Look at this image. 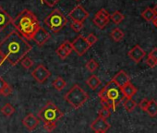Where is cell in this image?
Segmentation results:
<instances>
[{
    "mask_svg": "<svg viewBox=\"0 0 157 133\" xmlns=\"http://www.w3.org/2000/svg\"><path fill=\"white\" fill-rule=\"evenodd\" d=\"M123 105H124V108L128 111V112H132L136 106H137V104L136 102L132 99V98H125L123 101Z\"/></svg>",
    "mask_w": 157,
    "mask_h": 133,
    "instance_id": "44dd1931",
    "label": "cell"
},
{
    "mask_svg": "<svg viewBox=\"0 0 157 133\" xmlns=\"http://www.w3.org/2000/svg\"><path fill=\"white\" fill-rule=\"evenodd\" d=\"M125 19V16L120 12V11H115L110 15V20L115 23V24H119L123 21Z\"/></svg>",
    "mask_w": 157,
    "mask_h": 133,
    "instance_id": "cb8c5ba5",
    "label": "cell"
},
{
    "mask_svg": "<svg viewBox=\"0 0 157 133\" xmlns=\"http://www.w3.org/2000/svg\"><path fill=\"white\" fill-rule=\"evenodd\" d=\"M68 17L73 21H78V22H82L88 19L89 13L85 10V9L82 5H77L69 13Z\"/></svg>",
    "mask_w": 157,
    "mask_h": 133,
    "instance_id": "ba28073f",
    "label": "cell"
},
{
    "mask_svg": "<svg viewBox=\"0 0 157 133\" xmlns=\"http://www.w3.org/2000/svg\"><path fill=\"white\" fill-rule=\"evenodd\" d=\"M71 44H72L73 51H75V53L80 56L85 55L86 52L91 47L87 43L85 37H83L82 35H78L76 39H74L73 42H71Z\"/></svg>",
    "mask_w": 157,
    "mask_h": 133,
    "instance_id": "52a82bcc",
    "label": "cell"
},
{
    "mask_svg": "<svg viewBox=\"0 0 157 133\" xmlns=\"http://www.w3.org/2000/svg\"><path fill=\"white\" fill-rule=\"evenodd\" d=\"M56 55H57L61 59H66V58L69 55V54H68V53H67V51H66L62 46H61V45L56 49Z\"/></svg>",
    "mask_w": 157,
    "mask_h": 133,
    "instance_id": "f1b7e54d",
    "label": "cell"
},
{
    "mask_svg": "<svg viewBox=\"0 0 157 133\" xmlns=\"http://www.w3.org/2000/svg\"><path fill=\"white\" fill-rule=\"evenodd\" d=\"M76 1H80V0H76Z\"/></svg>",
    "mask_w": 157,
    "mask_h": 133,
    "instance_id": "f6af8a7d",
    "label": "cell"
},
{
    "mask_svg": "<svg viewBox=\"0 0 157 133\" xmlns=\"http://www.w3.org/2000/svg\"><path fill=\"white\" fill-rule=\"evenodd\" d=\"M101 104L104 108H107V109H112V105H111V103L108 101V100H105V99H103L101 100Z\"/></svg>",
    "mask_w": 157,
    "mask_h": 133,
    "instance_id": "74e56055",
    "label": "cell"
},
{
    "mask_svg": "<svg viewBox=\"0 0 157 133\" xmlns=\"http://www.w3.org/2000/svg\"><path fill=\"white\" fill-rule=\"evenodd\" d=\"M8 84V82L2 78V77H0V93H1L2 90L4 89V87Z\"/></svg>",
    "mask_w": 157,
    "mask_h": 133,
    "instance_id": "ab89813d",
    "label": "cell"
},
{
    "mask_svg": "<svg viewBox=\"0 0 157 133\" xmlns=\"http://www.w3.org/2000/svg\"><path fill=\"white\" fill-rule=\"evenodd\" d=\"M112 81L119 87V88H122L124 87L126 84L129 83L130 82V78L129 76L124 71V70H120L119 72H117L114 78L112 79Z\"/></svg>",
    "mask_w": 157,
    "mask_h": 133,
    "instance_id": "5bb4252c",
    "label": "cell"
},
{
    "mask_svg": "<svg viewBox=\"0 0 157 133\" xmlns=\"http://www.w3.org/2000/svg\"><path fill=\"white\" fill-rule=\"evenodd\" d=\"M41 2H42V0H41Z\"/></svg>",
    "mask_w": 157,
    "mask_h": 133,
    "instance_id": "bcb514c9",
    "label": "cell"
},
{
    "mask_svg": "<svg viewBox=\"0 0 157 133\" xmlns=\"http://www.w3.org/2000/svg\"><path fill=\"white\" fill-rule=\"evenodd\" d=\"M148 57H151L152 59H154L155 61H157V48H153L150 53Z\"/></svg>",
    "mask_w": 157,
    "mask_h": 133,
    "instance_id": "f35d334b",
    "label": "cell"
},
{
    "mask_svg": "<svg viewBox=\"0 0 157 133\" xmlns=\"http://www.w3.org/2000/svg\"><path fill=\"white\" fill-rule=\"evenodd\" d=\"M38 116L44 122H56L64 116V113L53 102H48L39 111Z\"/></svg>",
    "mask_w": 157,
    "mask_h": 133,
    "instance_id": "5b68a950",
    "label": "cell"
},
{
    "mask_svg": "<svg viewBox=\"0 0 157 133\" xmlns=\"http://www.w3.org/2000/svg\"><path fill=\"white\" fill-rule=\"evenodd\" d=\"M146 112L148 113V115L151 117L156 116H157V101H155L154 99H151L149 101V104L148 107L146 109Z\"/></svg>",
    "mask_w": 157,
    "mask_h": 133,
    "instance_id": "d6986e66",
    "label": "cell"
},
{
    "mask_svg": "<svg viewBox=\"0 0 157 133\" xmlns=\"http://www.w3.org/2000/svg\"><path fill=\"white\" fill-rule=\"evenodd\" d=\"M128 55L130 57L131 60H133L135 63H139L141 61V59L144 58V56L146 55V53L144 52V50L140 46V45H135L132 49L129 50V52L128 53Z\"/></svg>",
    "mask_w": 157,
    "mask_h": 133,
    "instance_id": "4fadbf2b",
    "label": "cell"
},
{
    "mask_svg": "<svg viewBox=\"0 0 157 133\" xmlns=\"http://www.w3.org/2000/svg\"><path fill=\"white\" fill-rule=\"evenodd\" d=\"M11 23L16 28L17 32L28 40L33 39L34 33L41 27L34 13L29 10L21 11L15 19H12Z\"/></svg>",
    "mask_w": 157,
    "mask_h": 133,
    "instance_id": "7a4b0ae2",
    "label": "cell"
},
{
    "mask_svg": "<svg viewBox=\"0 0 157 133\" xmlns=\"http://www.w3.org/2000/svg\"><path fill=\"white\" fill-rule=\"evenodd\" d=\"M86 83H87V85H88L93 91H94V90H96V89L101 85V81H100V79H99L97 76L92 75V76L87 80Z\"/></svg>",
    "mask_w": 157,
    "mask_h": 133,
    "instance_id": "ac0fdd59",
    "label": "cell"
},
{
    "mask_svg": "<svg viewBox=\"0 0 157 133\" xmlns=\"http://www.w3.org/2000/svg\"><path fill=\"white\" fill-rule=\"evenodd\" d=\"M64 99L73 108H81L89 99L88 93L78 84H75L72 88L65 94Z\"/></svg>",
    "mask_w": 157,
    "mask_h": 133,
    "instance_id": "277c9868",
    "label": "cell"
},
{
    "mask_svg": "<svg viewBox=\"0 0 157 133\" xmlns=\"http://www.w3.org/2000/svg\"><path fill=\"white\" fill-rule=\"evenodd\" d=\"M152 23H153V24H154V26H155V27L157 28V17H156V18L154 19V21H152Z\"/></svg>",
    "mask_w": 157,
    "mask_h": 133,
    "instance_id": "7bdbcfd3",
    "label": "cell"
},
{
    "mask_svg": "<svg viewBox=\"0 0 157 133\" xmlns=\"http://www.w3.org/2000/svg\"><path fill=\"white\" fill-rule=\"evenodd\" d=\"M50 37H51L50 33L44 28L40 27L33 36V40L37 44V45L43 46L50 39Z\"/></svg>",
    "mask_w": 157,
    "mask_h": 133,
    "instance_id": "8fae6325",
    "label": "cell"
},
{
    "mask_svg": "<svg viewBox=\"0 0 157 133\" xmlns=\"http://www.w3.org/2000/svg\"><path fill=\"white\" fill-rule=\"evenodd\" d=\"M69 55L71 54V52L73 51V48H72V44H71V42H69V41H65V42H63L61 44H60Z\"/></svg>",
    "mask_w": 157,
    "mask_h": 133,
    "instance_id": "d6a6232c",
    "label": "cell"
},
{
    "mask_svg": "<svg viewBox=\"0 0 157 133\" xmlns=\"http://www.w3.org/2000/svg\"><path fill=\"white\" fill-rule=\"evenodd\" d=\"M56 122H44V128L48 132L53 131L54 129H56Z\"/></svg>",
    "mask_w": 157,
    "mask_h": 133,
    "instance_id": "1f68e13d",
    "label": "cell"
},
{
    "mask_svg": "<svg viewBox=\"0 0 157 133\" xmlns=\"http://www.w3.org/2000/svg\"><path fill=\"white\" fill-rule=\"evenodd\" d=\"M121 91L125 98H132V96H134L137 93V88L131 82H129L122 87Z\"/></svg>",
    "mask_w": 157,
    "mask_h": 133,
    "instance_id": "e0dca14e",
    "label": "cell"
},
{
    "mask_svg": "<svg viewBox=\"0 0 157 133\" xmlns=\"http://www.w3.org/2000/svg\"><path fill=\"white\" fill-rule=\"evenodd\" d=\"M85 39H86V41H87V43L89 44L90 46L95 44L96 42L98 41V38H97L96 35H94V33H90L87 37H85Z\"/></svg>",
    "mask_w": 157,
    "mask_h": 133,
    "instance_id": "4dcf8cb0",
    "label": "cell"
},
{
    "mask_svg": "<svg viewBox=\"0 0 157 133\" xmlns=\"http://www.w3.org/2000/svg\"><path fill=\"white\" fill-rule=\"evenodd\" d=\"M110 127L111 126L106 121V119H104L100 116L94 119L91 124V128L94 132H106L110 128Z\"/></svg>",
    "mask_w": 157,
    "mask_h": 133,
    "instance_id": "7c38bea8",
    "label": "cell"
},
{
    "mask_svg": "<svg viewBox=\"0 0 157 133\" xmlns=\"http://www.w3.org/2000/svg\"><path fill=\"white\" fill-rule=\"evenodd\" d=\"M97 68H98V63H97L94 58L90 59V60L86 63V69H87L89 71H91V72L95 71V70H97Z\"/></svg>",
    "mask_w": 157,
    "mask_h": 133,
    "instance_id": "484cf974",
    "label": "cell"
},
{
    "mask_svg": "<svg viewBox=\"0 0 157 133\" xmlns=\"http://www.w3.org/2000/svg\"><path fill=\"white\" fill-rule=\"evenodd\" d=\"M12 22V18L10 15L0 6V32L8 27Z\"/></svg>",
    "mask_w": 157,
    "mask_h": 133,
    "instance_id": "2e32d148",
    "label": "cell"
},
{
    "mask_svg": "<svg viewBox=\"0 0 157 133\" xmlns=\"http://www.w3.org/2000/svg\"><path fill=\"white\" fill-rule=\"evenodd\" d=\"M152 11H153V13H154V15L157 17V4L154 6V8L152 9Z\"/></svg>",
    "mask_w": 157,
    "mask_h": 133,
    "instance_id": "b9f144b4",
    "label": "cell"
},
{
    "mask_svg": "<svg viewBox=\"0 0 157 133\" xmlns=\"http://www.w3.org/2000/svg\"><path fill=\"white\" fill-rule=\"evenodd\" d=\"M148 104H149V100H148L147 98H144V99H142V100L140 102L139 106H140V108L141 110L146 111V109H147V107H148Z\"/></svg>",
    "mask_w": 157,
    "mask_h": 133,
    "instance_id": "d590c367",
    "label": "cell"
},
{
    "mask_svg": "<svg viewBox=\"0 0 157 133\" xmlns=\"http://www.w3.org/2000/svg\"><path fill=\"white\" fill-rule=\"evenodd\" d=\"M44 22L53 32H58L65 27L67 20L59 10H54L44 19Z\"/></svg>",
    "mask_w": 157,
    "mask_h": 133,
    "instance_id": "8992f818",
    "label": "cell"
},
{
    "mask_svg": "<svg viewBox=\"0 0 157 133\" xmlns=\"http://www.w3.org/2000/svg\"><path fill=\"white\" fill-rule=\"evenodd\" d=\"M70 27L75 32H80L83 29V23L82 22H78V21H72L70 23Z\"/></svg>",
    "mask_w": 157,
    "mask_h": 133,
    "instance_id": "83f0119b",
    "label": "cell"
},
{
    "mask_svg": "<svg viewBox=\"0 0 157 133\" xmlns=\"http://www.w3.org/2000/svg\"><path fill=\"white\" fill-rule=\"evenodd\" d=\"M95 133H105V132H95Z\"/></svg>",
    "mask_w": 157,
    "mask_h": 133,
    "instance_id": "ee69618b",
    "label": "cell"
},
{
    "mask_svg": "<svg viewBox=\"0 0 157 133\" xmlns=\"http://www.w3.org/2000/svg\"><path fill=\"white\" fill-rule=\"evenodd\" d=\"M146 64L150 66V68H155V66H157V61H155L154 59L151 58V57H148L146 59Z\"/></svg>",
    "mask_w": 157,
    "mask_h": 133,
    "instance_id": "8d00e7d4",
    "label": "cell"
},
{
    "mask_svg": "<svg viewBox=\"0 0 157 133\" xmlns=\"http://www.w3.org/2000/svg\"><path fill=\"white\" fill-rule=\"evenodd\" d=\"M141 17L146 21H153L154 19L156 18V16L154 15L152 10L151 8H147L142 13H141Z\"/></svg>",
    "mask_w": 157,
    "mask_h": 133,
    "instance_id": "7402d4cb",
    "label": "cell"
},
{
    "mask_svg": "<svg viewBox=\"0 0 157 133\" xmlns=\"http://www.w3.org/2000/svg\"><path fill=\"white\" fill-rule=\"evenodd\" d=\"M111 115V112H110V109H107V108H101L98 112V116L104 118V119H106L110 116Z\"/></svg>",
    "mask_w": 157,
    "mask_h": 133,
    "instance_id": "f546056e",
    "label": "cell"
},
{
    "mask_svg": "<svg viewBox=\"0 0 157 133\" xmlns=\"http://www.w3.org/2000/svg\"><path fill=\"white\" fill-rule=\"evenodd\" d=\"M60 0H42V3H44L45 5H47L49 8H53L55 7Z\"/></svg>",
    "mask_w": 157,
    "mask_h": 133,
    "instance_id": "e575fe53",
    "label": "cell"
},
{
    "mask_svg": "<svg viewBox=\"0 0 157 133\" xmlns=\"http://www.w3.org/2000/svg\"><path fill=\"white\" fill-rule=\"evenodd\" d=\"M11 93H12V88H11V86L9 85V83H8V84L4 87V89L2 90V92H1V93H0V94H2L3 96L7 97V96L10 95Z\"/></svg>",
    "mask_w": 157,
    "mask_h": 133,
    "instance_id": "836d02e7",
    "label": "cell"
},
{
    "mask_svg": "<svg viewBox=\"0 0 157 133\" xmlns=\"http://www.w3.org/2000/svg\"><path fill=\"white\" fill-rule=\"evenodd\" d=\"M109 21H110V14H109V13L107 12V10H105V9L100 10L95 14V16H94V20H93L94 23L98 28H100L101 30H103V29L105 28V26L108 24Z\"/></svg>",
    "mask_w": 157,
    "mask_h": 133,
    "instance_id": "30bf717a",
    "label": "cell"
},
{
    "mask_svg": "<svg viewBox=\"0 0 157 133\" xmlns=\"http://www.w3.org/2000/svg\"><path fill=\"white\" fill-rule=\"evenodd\" d=\"M110 36H111V38H112L115 42H120V41L123 40V38H124V36H125V33L122 32L121 29H119V28H115V29L111 32Z\"/></svg>",
    "mask_w": 157,
    "mask_h": 133,
    "instance_id": "ffe728a7",
    "label": "cell"
},
{
    "mask_svg": "<svg viewBox=\"0 0 157 133\" xmlns=\"http://www.w3.org/2000/svg\"><path fill=\"white\" fill-rule=\"evenodd\" d=\"M21 66L26 70L31 69L33 65V61L30 57H23V59H21Z\"/></svg>",
    "mask_w": 157,
    "mask_h": 133,
    "instance_id": "4316f807",
    "label": "cell"
},
{
    "mask_svg": "<svg viewBox=\"0 0 157 133\" xmlns=\"http://www.w3.org/2000/svg\"><path fill=\"white\" fill-rule=\"evenodd\" d=\"M33 49V46L17 31H12L0 42V52L12 66H16Z\"/></svg>",
    "mask_w": 157,
    "mask_h": 133,
    "instance_id": "6da1fadb",
    "label": "cell"
},
{
    "mask_svg": "<svg viewBox=\"0 0 157 133\" xmlns=\"http://www.w3.org/2000/svg\"><path fill=\"white\" fill-rule=\"evenodd\" d=\"M22 124L25 126V127L29 130L35 129L39 125V119L37 116H35L33 114H28L23 119Z\"/></svg>",
    "mask_w": 157,
    "mask_h": 133,
    "instance_id": "9a60e30c",
    "label": "cell"
},
{
    "mask_svg": "<svg viewBox=\"0 0 157 133\" xmlns=\"http://www.w3.org/2000/svg\"><path fill=\"white\" fill-rule=\"evenodd\" d=\"M1 112L4 116H10L14 114L15 112V108L10 104H6L2 108H1Z\"/></svg>",
    "mask_w": 157,
    "mask_h": 133,
    "instance_id": "d4e9b609",
    "label": "cell"
},
{
    "mask_svg": "<svg viewBox=\"0 0 157 133\" xmlns=\"http://www.w3.org/2000/svg\"><path fill=\"white\" fill-rule=\"evenodd\" d=\"M98 96L101 100L105 99L111 103L112 110L116 111L117 106L119 103H121L125 97L122 93L121 88H119L113 81L109 82L98 93Z\"/></svg>",
    "mask_w": 157,
    "mask_h": 133,
    "instance_id": "3957f363",
    "label": "cell"
},
{
    "mask_svg": "<svg viewBox=\"0 0 157 133\" xmlns=\"http://www.w3.org/2000/svg\"><path fill=\"white\" fill-rule=\"evenodd\" d=\"M52 84H53L54 88L56 91H62L65 88V86H66L67 83H66V82H65L64 79H62L61 77H57V78H56L54 80V82H53Z\"/></svg>",
    "mask_w": 157,
    "mask_h": 133,
    "instance_id": "603a6c76",
    "label": "cell"
},
{
    "mask_svg": "<svg viewBox=\"0 0 157 133\" xmlns=\"http://www.w3.org/2000/svg\"><path fill=\"white\" fill-rule=\"evenodd\" d=\"M5 61H6V56L1 52H0V66H1L4 64Z\"/></svg>",
    "mask_w": 157,
    "mask_h": 133,
    "instance_id": "60d3db41",
    "label": "cell"
},
{
    "mask_svg": "<svg viewBox=\"0 0 157 133\" xmlns=\"http://www.w3.org/2000/svg\"><path fill=\"white\" fill-rule=\"evenodd\" d=\"M32 76L39 83H44L51 76V72L45 68L43 64H40L33 70Z\"/></svg>",
    "mask_w": 157,
    "mask_h": 133,
    "instance_id": "9c48e42d",
    "label": "cell"
}]
</instances>
